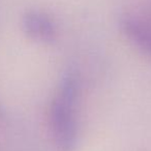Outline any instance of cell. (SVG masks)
Returning <instances> with one entry per match:
<instances>
[{"mask_svg":"<svg viewBox=\"0 0 151 151\" xmlns=\"http://www.w3.org/2000/svg\"><path fill=\"white\" fill-rule=\"evenodd\" d=\"M80 86L76 77L62 79L50 108V127L59 151H75L78 144L77 105Z\"/></svg>","mask_w":151,"mask_h":151,"instance_id":"6da1fadb","label":"cell"},{"mask_svg":"<svg viewBox=\"0 0 151 151\" xmlns=\"http://www.w3.org/2000/svg\"><path fill=\"white\" fill-rule=\"evenodd\" d=\"M23 28L29 37L42 42H52L57 28L52 18L40 11H29L24 15Z\"/></svg>","mask_w":151,"mask_h":151,"instance_id":"7a4b0ae2","label":"cell"},{"mask_svg":"<svg viewBox=\"0 0 151 151\" xmlns=\"http://www.w3.org/2000/svg\"><path fill=\"white\" fill-rule=\"evenodd\" d=\"M121 28L125 35L141 50L151 55V27L146 23L132 18L121 21Z\"/></svg>","mask_w":151,"mask_h":151,"instance_id":"3957f363","label":"cell"}]
</instances>
